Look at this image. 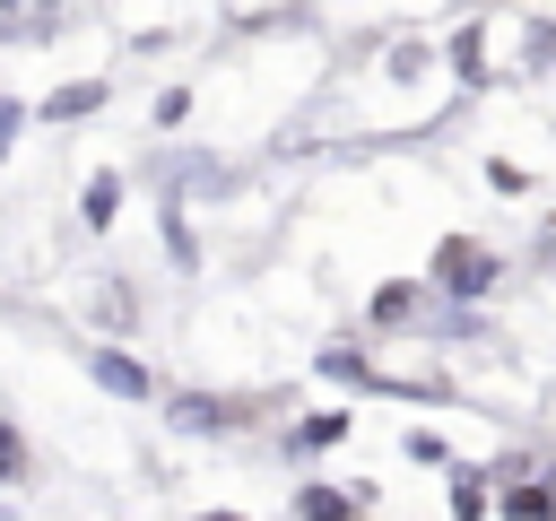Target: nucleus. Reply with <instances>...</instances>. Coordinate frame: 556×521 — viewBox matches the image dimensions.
<instances>
[{
    "label": "nucleus",
    "instance_id": "nucleus-1",
    "mask_svg": "<svg viewBox=\"0 0 556 521\" xmlns=\"http://www.w3.org/2000/svg\"><path fill=\"white\" fill-rule=\"evenodd\" d=\"M443 278H452V287H486V252H469V243H443Z\"/></svg>",
    "mask_w": 556,
    "mask_h": 521
}]
</instances>
